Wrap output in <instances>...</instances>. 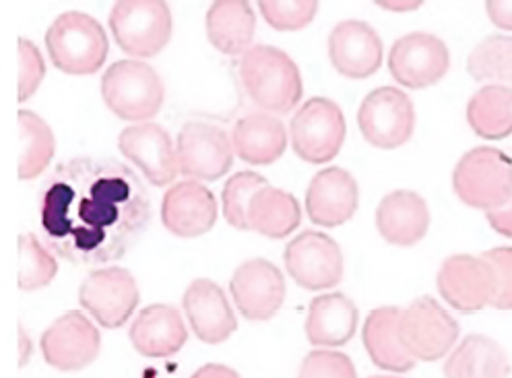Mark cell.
I'll return each instance as SVG.
<instances>
[{
  "label": "cell",
  "instance_id": "obj_42",
  "mask_svg": "<svg viewBox=\"0 0 512 378\" xmlns=\"http://www.w3.org/2000/svg\"><path fill=\"white\" fill-rule=\"evenodd\" d=\"M19 345H21V366H25L29 362V356H31V341H29L23 327L19 329Z\"/></svg>",
  "mask_w": 512,
  "mask_h": 378
},
{
  "label": "cell",
  "instance_id": "obj_37",
  "mask_svg": "<svg viewBox=\"0 0 512 378\" xmlns=\"http://www.w3.org/2000/svg\"><path fill=\"white\" fill-rule=\"evenodd\" d=\"M46 73L44 58L36 44L21 38L19 40V102L29 100L40 87Z\"/></svg>",
  "mask_w": 512,
  "mask_h": 378
},
{
  "label": "cell",
  "instance_id": "obj_25",
  "mask_svg": "<svg viewBox=\"0 0 512 378\" xmlns=\"http://www.w3.org/2000/svg\"><path fill=\"white\" fill-rule=\"evenodd\" d=\"M358 329V308L345 294H323L310 302L306 335L312 345L339 348Z\"/></svg>",
  "mask_w": 512,
  "mask_h": 378
},
{
  "label": "cell",
  "instance_id": "obj_3",
  "mask_svg": "<svg viewBox=\"0 0 512 378\" xmlns=\"http://www.w3.org/2000/svg\"><path fill=\"white\" fill-rule=\"evenodd\" d=\"M52 65L67 75L98 73L108 56V38L100 21L85 13H62L46 31Z\"/></svg>",
  "mask_w": 512,
  "mask_h": 378
},
{
  "label": "cell",
  "instance_id": "obj_31",
  "mask_svg": "<svg viewBox=\"0 0 512 378\" xmlns=\"http://www.w3.org/2000/svg\"><path fill=\"white\" fill-rule=\"evenodd\" d=\"M19 139H21V157H19V178L31 180L38 178L52 162L54 157V135L52 129L36 112H19Z\"/></svg>",
  "mask_w": 512,
  "mask_h": 378
},
{
  "label": "cell",
  "instance_id": "obj_26",
  "mask_svg": "<svg viewBox=\"0 0 512 378\" xmlns=\"http://www.w3.org/2000/svg\"><path fill=\"white\" fill-rule=\"evenodd\" d=\"M401 310L395 306H382L368 314L362 329V339L370 360L384 370L409 372L415 360L405 350L399 335Z\"/></svg>",
  "mask_w": 512,
  "mask_h": 378
},
{
  "label": "cell",
  "instance_id": "obj_29",
  "mask_svg": "<svg viewBox=\"0 0 512 378\" xmlns=\"http://www.w3.org/2000/svg\"><path fill=\"white\" fill-rule=\"evenodd\" d=\"M248 222L250 230L279 240L298 230L302 222V209L292 193L275 186H265L250 203Z\"/></svg>",
  "mask_w": 512,
  "mask_h": 378
},
{
  "label": "cell",
  "instance_id": "obj_2",
  "mask_svg": "<svg viewBox=\"0 0 512 378\" xmlns=\"http://www.w3.org/2000/svg\"><path fill=\"white\" fill-rule=\"evenodd\" d=\"M240 81L248 98L269 114L292 112L304 93L298 65L275 46H252L242 54Z\"/></svg>",
  "mask_w": 512,
  "mask_h": 378
},
{
  "label": "cell",
  "instance_id": "obj_34",
  "mask_svg": "<svg viewBox=\"0 0 512 378\" xmlns=\"http://www.w3.org/2000/svg\"><path fill=\"white\" fill-rule=\"evenodd\" d=\"M19 288L21 290H40L56 277L58 263L50 255V250L40 244L34 234H23L19 238Z\"/></svg>",
  "mask_w": 512,
  "mask_h": 378
},
{
  "label": "cell",
  "instance_id": "obj_11",
  "mask_svg": "<svg viewBox=\"0 0 512 378\" xmlns=\"http://www.w3.org/2000/svg\"><path fill=\"white\" fill-rule=\"evenodd\" d=\"M79 302L102 327L118 329L139 304L137 281L122 267L95 269L81 283Z\"/></svg>",
  "mask_w": 512,
  "mask_h": 378
},
{
  "label": "cell",
  "instance_id": "obj_8",
  "mask_svg": "<svg viewBox=\"0 0 512 378\" xmlns=\"http://www.w3.org/2000/svg\"><path fill=\"white\" fill-rule=\"evenodd\" d=\"M399 335L413 360L436 362L453 350L459 325L434 298L422 296L401 310Z\"/></svg>",
  "mask_w": 512,
  "mask_h": 378
},
{
  "label": "cell",
  "instance_id": "obj_38",
  "mask_svg": "<svg viewBox=\"0 0 512 378\" xmlns=\"http://www.w3.org/2000/svg\"><path fill=\"white\" fill-rule=\"evenodd\" d=\"M494 269L496 296L492 306L498 310H512V246H496L482 255Z\"/></svg>",
  "mask_w": 512,
  "mask_h": 378
},
{
  "label": "cell",
  "instance_id": "obj_36",
  "mask_svg": "<svg viewBox=\"0 0 512 378\" xmlns=\"http://www.w3.org/2000/svg\"><path fill=\"white\" fill-rule=\"evenodd\" d=\"M298 378H358V374L349 356L333 350H316L304 358Z\"/></svg>",
  "mask_w": 512,
  "mask_h": 378
},
{
  "label": "cell",
  "instance_id": "obj_5",
  "mask_svg": "<svg viewBox=\"0 0 512 378\" xmlns=\"http://www.w3.org/2000/svg\"><path fill=\"white\" fill-rule=\"evenodd\" d=\"M102 96L118 118L145 122L162 110L164 83L145 62L118 60L102 79Z\"/></svg>",
  "mask_w": 512,
  "mask_h": 378
},
{
  "label": "cell",
  "instance_id": "obj_43",
  "mask_svg": "<svg viewBox=\"0 0 512 378\" xmlns=\"http://www.w3.org/2000/svg\"><path fill=\"white\" fill-rule=\"evenodd\" d=\"M380 9H389V11H415L420 9L422 3H378Z\"/></svg>",
  "mask_w": 512,
  "mask_h": 378
},
{
  "label": "cell",
  "instance_id": "obj_44",
  "mask_svg": "<svg viewBox=\"0 0 512 378\" xmlns=\"http://www.w3.org/2000/svg\"><path fill=\"white\" fill-rule=\"evenodd\" d=\"M370 378H397V376H370Z\"/></svg>",
  "mask_w": 512,
  "mask_h": 378
},
{
  "label": "cell",
  "instance_id": "obj_41",
  "mask_svg": "<svg viewBox=\"0 0 512 378\" xmlns=\"http://www.w3.org/2000/svg\"><path fill=\"white\" fill-rule=\"evenodd\" d=\"M190 378H240V374L236 370H232L230 366L207 364V366L199 368Z\"/></svg>",
  "mask_w": 512,
  "mask_h": 378
},
{
  "label": "cell",
  "instance_id": "obj_1",
  "mask_svg": "<svg viewBox=\"0 0 512 378\" xmlns=\"http://www.w3.org/2000/svg\"><path fill=\"white\" fill-rule=\"evenodd\" d=\"M151 219L139 178L114 160L62 164L40 199V222L56 255L75 265L110 263L131 248Z\"/></svg>",
  "mask_w": 512,
  "mask_h": 378
},
{
  "label": "cell",
  "instance_id": "obj_6",
  "mask_svg": "<svg viewBox=\"0 0 512 378\" xmlns=\"http://www.w3.org/2000/svg\"><path fill=\"white\" fill-rule=\"evenodd\" d=\"M116 44L131 56L162 52L172 36V13L164 0H122L110 13Z\"/></svg>",
  "mask_w": 512,
  "mask_h": 378
},
{
  "label": "cell",
  "instance_id": "obj_7",
  "mask_svg": "<svg viewBox=\"0 0 512 378\" xmlns=\"http://www.w3.org/2000/svg\"><path fill=\"white\" fill-rule=\"evenodd\" d=\"M345 118L329 98L308 100L290 122L292 147L308 164H329L339 155L345 141Z\"/></svg>",
  "mask_w": 512,
  "mask_h": 378
},
{
  "label": "cell",
  "instance_id": "obj_40",
  "mask_svg": "<svg viewBox=\"0 0 512 378\" xmlns=\"http://www.w3.org/2000/svg\"><path fill=\"white\" fill-rule=\"evenodd\" d=\"M486 219L496 234L504 238H512V197L504 207L488 211Z\"/></svg>",
  "mask_w": 512,
  "mask_h": 378
},
{
  "label": "cell",
  "instance_id": "obj_28",
  "mask_svg": "<svg viewBox=\"0 0 512 378\" xmlns=\"http://www.w3.org/2000/svg\"><path fill=\"white\" fill-rule=\"evenodd\" d=\"M510 362L500 345L486 335L465 337L444 364V378H508Z\"/></svg>",
  "mask_w": 512,
  "mask_h": 378
},
{
  "label": "cell",
  "instance_id": "obj_12",
  "mask_svg": "<svg viewBox=\"0 0 512 378\" xmlns=\"http://www.w3.org/2000/svg\"><path fill=\"white\" fill-rule=\"evenodd\" d=\"M285 267L306 290H329L343 277V252L325 232L306 230L285 248Z\"/></svg>",
  "mask_w": 512,
  "mask_h": 378
},
{
  "label": "cell",
  "instance_id": "obj_15",
  "mask_svg": "<svg viewBox=\"0 0 512 378\" xmlns=\"http://www.w3.org/2000/svg\"><path fill=\"white\" fill-rule=\"evenodd\" d=\"M230 290L248 321H269L285 300V279L271 261L252 259L234 271Z\"/></svg>",
  "mask_w": 512,
  "mask_h": 378
},
{
  "label": "cell",
  "instance_id": "obj_14",
  "mask_svg": "<svg viewBox=\"0 0 512 378\" xmlns=\"http://www.w3.org/2000/svg\"><path fill=\"white\" fill-rule=\"evenodd\" d=\"M438 292L455 310L471 314L492 306L496 275L484 257L453 255L438 271Z\"/></svg>",
  "mask_w": 512,
  "mask_h": 378
},
{
  "label": "cell",
  "instance_id": "obj_32",
  "mask_svg": "<svg viewBox=\"0 0 512 378\" xmlns=\"http://www.w3.org/2000/svg\"><path fill=\"white\" fill-rule=\"evenodd\" d=\"M467 73L475 81L512 89V36L494 34L479 42L467 58Z\"/></svg>",
  "mask_w": 512,
  "mask_h": 378
},
{
  "label": "cell",
  "instance_id": "obj_30",
  "mask_svg": "<svg viewBox=\"0 0 512 378\" xmlns=\"http://www.w3.org/2000/svg\"><path fill=\"white\" fill-rule=\"evenodd\" d=\"M467 122L473 133L488 141L512 135V89L504 85L479 87L467 104Z\"/></svg>",
  "mask_w": 512,
  "mask_h": 378
},
{
  "label": "cell",
  "instance_id": "obj_19",
  "mask_svg": "<svg viewBox=\"0 0 512 378\" xmlns=\"http://www.w3.org/2000/svg\"><path fill=\"white\" fill-rule=\"evenodd\" d=\"M358 182L347 170L331 166L320 170L306 191V213L320 228H337L358 211Z\"/></svg>",
  "mask_w": 512,
  "mask_h": 378
},
{
  "label": "cell",
  "instance_id": "obj_17",
  "mask_svg": "<svg viewBox=\"0 0 512 378\" xmlns=\"http://www.w3.org/2000/svg\"><path fill=\"white\" fill-rule=\"evenodd\" d=\"M100 331L83 312H67L42 337V352L58 370H81L98 358Z\"/></svg>",
  "mask_w": 512,
  "mask_h": 378
},
{
  "label": "cell",
  "instance_id": "obj_18",
  "mask_svg": "<svg viewBox=\"0 0 512 378\" xmlns=\"http://www.w3.org/2000/svg\"><path fill=\"white\" fill-rule=\"evenodd\" d=\"M329 58L343 77L368 79L382 65V40L364 21H341L329 36Z\"/></svg>",
  "mask_w": 512,
  "mask_h": 378
},
{
  "label": "cell",
  "instance_id": "obj_16",
  "mask_svg": "<svg viewBox=\"0 0 512 378\" xmlns=\"http://www.w3.org/2000/svg\"><path fill=\"white\" fill-rule=\"evenodd\" d=\"M118 147L155 186L172 184L178 176V157L170 135L159 124L141 122L120 133Z\"/></svg>",
  "mask_w": 512,
  "mask_h": 378
},
{
  "label": "cell",
  "instance_id": "obj_9",
  "mask_svg": "<svg viewBox=\"0 0 512 378\" xmlns=\"http://www.w3.org/2000/svg\"><path fill=\"white\" fill-rule=\"evenodd\" d=\"M358 126L364 139L376 149H397L415 131V108L405 91L378 87L360 104Z\"/></svg>",
  "mask_w": 512,
  "mask_h": 378
},
{
  "label": "cell",
  "instance_id": "obj_22",
  "mask_svg": "<svg viewBox=\"0 0 512 378\" xmlns=\"http://www.w3.org/2000/svg\"><path fill=\"white\" fill-rule=\"evenodd\" d=\"M376 230L393 246L418 244L430 230V209L422 195L393 191L376 207Z\"/></svg>",
  "mask_w": 512,
  "mask_h": 378
},
{
  "label": "cell",
  "instance_id": "obj_4",
  "mask_svg": "<svg viewBox=\"0 0 512 378\" xmlns=\"http://www.w3.org/2000/svg\"><path fill=\"white\" fill-rule=\"evenodd\" d=\"M453 188L473 209H500L512 197V160L498 147H475L455 166Z\"/></svg>",
  "mask_w": 512,
  "mask_h": 378
},
{
  "label": "cell",
  "instance_id": "obj_21",
  "mask_svg": "<svg viewBox=\"0 0 512 378\" xmlns=\"http://www.w3.org/2000/svg\"><path fill=\"white\" fill-rule=\"evenodd\" d=\"M192 331L209 345L226 341L238 327L223 290L211 279H195L182 298Z\"/></svg>",
  "mask_w": 512,
  "mask_h": 378
},
{
  "label": "cell",
  "instance_id": "obj_13",
  "mask_svg": "<svg viewBox=\"0 0 512 378\" xmlns=\"http://www.w3.org/2000/svg\"><path fill=\"white\" fill-rule=\"evenodd\" d=\"M451 69V52L446 44L426 31H413L399 38L389 54L393 79L409 89L436 85Z\"/></svg>",
  "mask_w": 512,
  "mask_h": 378
},
{
  "label": "cell",
  "instance_id": "obj_23",
  "mask_svg": "<svg viewBox=\"0 0 512 378\" xmlns=\"http://www.w3.org/2000/svg\"><path fill=\"white\" fill-rule=\"evenodd\" d=\"M128 335L135 350L147 358L174 356L188 339L180 312L166 304H153L141 310Z\"/></svg>",
  "mask_w": 512,
  "mask_h": 378
},
{
  "label": "cell",
  "instance_id": "obj_35",
  "mask_svg": "<svg viewBox=\"0 0 512 378\" xmlns=\"http://www.w3.org/2000/svg\"><path fill=\"white\" fill-rule=\"evenodd\" d=\"M259 9L273 29L298 31L314 21L318 3L314 0H263Z\"/></svg>",
  "mask_w": 512,
  "mask_h": 378
},
{
  "label": "cell",
  "instance_id": "obj_24",
  "mask_svg": "<svg viewBox=\"0 0 512 378\" xmlns=\"http://www.w3.org/2000/svg\"><path fill=\"white\" fill-rule=\"evenodd\" d=\"M234 151L252 166H271L285 153L287 131L281 118L254 112L240 118L232 131Z\"/></svg>",
  "mask_w": 512,
  "mask_h": 378
},
{
  "label": "cell",
  "instance_id": "obj_20",
  "mask_svg": "<svg viewBox=\"0 0 512 378\" xmlns=\"http://www.w3.org/2000/svg\"><path fill=\"white\" fill-rule=\"evenodd\" d=\"M162 222L176 236H203L217 222V201L201 182L182 180L170 188L162 201Z\"/></svg>",
  "mask_w": 512,
  "mask_h": 378
},
{
  "label": "cell",
  "instance_id": "obj_10",
  "mask_svg": "<svg viewBox=\"0 0 512 378\" xmlns=\"http://www.w3.org/2000/svg\"><path fill=\"white\" fill-rule=\"evenodd\" d=\"M178 172L190 180H219L234 162L228 133L209 122H188L176 143Z\"/></svg>",
  "mask_w": 512,
  "mask_h": 378
},
{
  "label": "cell",
  "instance_id": "obj_27",
  "mask_svg": "<svg viewBox=\"0 0 512 378\" xmlns=\"http://www.w3.org/2000/svg\"><path fill=\"white\" fill-rule=\"evenodd\" d=\"M256 17L244 0H219L207 11V38L223 54L238 56L250 50Z\"/></svg>",
  "mask_w": 512,
  "mask_h": 378
},
{
  "label": "cell",
  "instance_id": "obj_33",
  "mask_svg": "<svg viewBox=\"0 0 512 378\" xmlns=\"http://www.w3.org/2000/svg\"><path fill=\"white\" fill-rule=\"evenodd\" d=\"M265 186H269V182L256 172H238L226 182V186H223V215H226L230 226L240 232L250 230V203Z\"/></svg>",
  "mask_w": 512,
  "mask_h": 378
},
{
  "label": "cell",
  "instance_id": "obj_39",
  "mask_svg": "<svg viewBox=\"0 0 512 378\" xmlns=\"http://www.w3.org/2000/svg\"><path fill=\"white\" fill-rule=\"evenodd\" d=\"M486 13L498 29L512 31V0H490L486 3Z\"/></svg>",
  "mask_w": 512,
  "mask_h": 378
}]
</instances>
